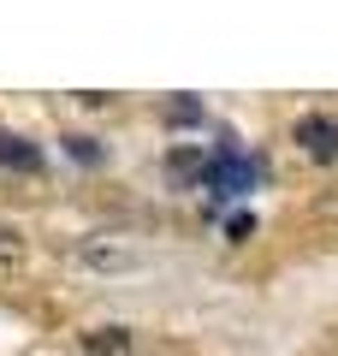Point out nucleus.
Instances as JSON below:
<instances>
[{
  "label": "nucleus",
  "mask_w": 338,
  "mask_h": 356,
  "mask_svg": "<svg viewBox=\"0 0 338 356\" xmlns=\"http://www.w3.org/2000/svg\"><path fill=\"white\" fill-rule=\"evenodd\" d=\"M131 350V332L125 327H95L83 339V356H125Z\"/></svg>",
  "instance_id": "6"
},
{
  "label": "nucleus",
  "mask_w": 338,
  "mask_h": 356,
  "mask_svg": "<svg viewBox=\"0 0 338 356\" xmlns=\"http://www.w3.org/2000/svg\"><path fill=\"white\" fill-rule=\"evenodd\" d=\"M0 166H13V172H36L42 154H36V143H24L18 131H0Z\"/></svg>",
  "instance_id": "4"
},
{
  "label": "nucleus",
  "mask_w": 338,
  "mask_h": 356,
  "mask_svg": "<svg viewBox=\"0 0 338 356\" xmlns=\"http://www.w3.org/2000/svg\"><path fill=\"white\" fill-rule=\"evenodd\" d=\"M77 261H83V267H95V273H113V267H131L137 255H131L119 238L95 232V238H83V243H77Z\"/></svg>",
  "instance_id": "3"
},
{
  "label": "nucleus",
  "mask_w": 338,
  "mask_h": 356,
  "mask_svg": "<svg viewBox=\"0 0 338 356\" xmlns=\"http://www.w3.org/2000/svg\"><path fill=\"white\" fill-rule=\"evenodd\" d=\"M24 261H30V243L18 238L13 226H0V280H18V273H24Z\"/></svg>",
  "instance_id": "5"
},
{
  "label": "nucleus",
  "mask_w": 338,
  "mask_h": 356,
  "mask_svg": "<svg viewBox=\"0 0 338 356\" xmlns=\"http://www.w3.org/2000/svg\"><path fill=\"white\" fill-rule=\"evenodd\" d=\"M166 172H172L178 184H190V178L208 172V154H202V149H172V154H166Z\"/></svg>",
  "instance_id": "7"
},
{
  "label": "nucleus",
  "mask_w": 338,
  "mask_h": 356,
  "mask_svg": "<svg viewBox=\"0 0 338 356\" xmlns=\"http://www.w3.org/2000/svg\"><path fill=\"white\" fill-rule=\"evenodd\" d=\"M291 143H297V149L309 154L314 166H338V119H326V113H309V119H297Z\"/></svg>",
  "instance_id": "2"
},
{
  "label": "nucleus",
  "mask_w": 338,
  "mask_h": 356,
  "mask_svg": "<svg viewBox=\"0 0 338 356\" xmlns=\"http://www.w3.org/2000/svg\"><path fill=\"white\" fill-rule=\"evenodd\" d=\"M250 232H255V220H250V214H232V220H225V243H243Z\"/></svg>",
  "instance_id": "10"
},
{
  "label": "nucleus",
  "mask_w": 338,
  "mask_h": 356,
  "mask_svg": "<svg viewBox=\"0 0 338 356\" xmlns=\"http://www.w3.org/2000/svg\"><path fill=\"white\" fill-rule=\"evenodd\" d=\"M65 154L83 161V166H101V143H95V137H65Z\"/></svg>",
  "instance_id": "9"
},
{
  "label": "nucleus",
  "mask_w": 338,
  "mask_h": 356,
  "mask_svg": "<svg viewBox=\"0 0 338 356\" xmlns=\"http://www.w3.org/2000/svg\"><path fill=\"white\" fill-rule=\"evenodd\" d=\"M202 119H208V107H202L196 95H172V102H166V125H202Z\"/></svg>",
  "instance_id": "8"
},
{
  "label": "nucleus",
  "mask_w": 338,
  "mask_h": 356,
  "mask_svg": "<svg viewBox=\"0 0 338 356\" xmlns=\"http://www.w3.org/2000/svg\"><path fill=\"white\" fill-rule=\"evenodd\" d=\"M261 178H267V161H261V154H250V149H238V143L225 137L220 154H208V172H202V184L214 191V208H225L232 196H250Z\"/></svg>",
  "instance_id": "1"
}]
</instances>
